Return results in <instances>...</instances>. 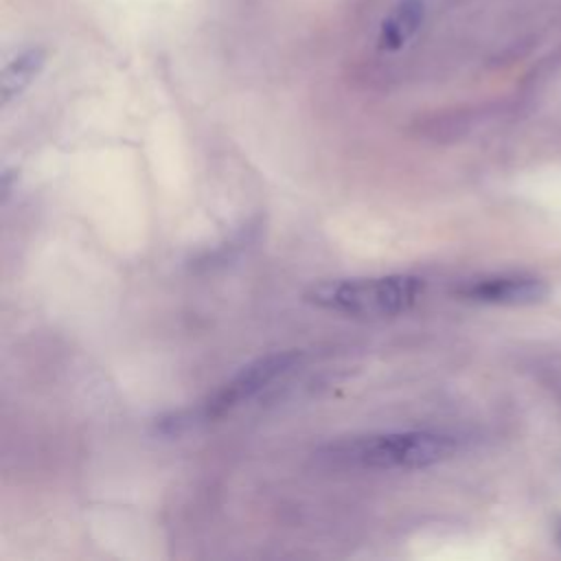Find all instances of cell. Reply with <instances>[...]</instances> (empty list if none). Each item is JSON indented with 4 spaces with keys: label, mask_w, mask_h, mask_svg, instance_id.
Returning <instances> with one entry per match:
<instances>
[{
    "label": "cell",
    "mask_w": 561,
    "mask_h": 561,
    "mask_svg": "<svg viewBox=\"0 0 561 561\" xmlns=\"http://www.w3.org/2000/svg\"><path fill=\"white\" fill-rule=\"evenodd\" d=\"M456 440L440 432L410 430L340 438L320 449V456L362 469H423L449 458Z\"/></svg>",
    "instance_id": "1"
},
{
    "label": "cell",
    "mask_w": 561,
    "mask_h": 561,
    "mask_svg": "<svg viewBox=\"0 0 561 561\" xmlns=\"http://www.w3.org/2000/svg\"><path fill=\"white\" fill-rule=\"evenodd\" d=\"M421 294L423 278L412 274H388L370 278L322 280L305 291V300L333 313L357 318H392L412 309Z\"/></svg>",
    "instance_id": "2"
},
{
    "label": "cell",
    "mask_w": 561,
    "mask_h": 561,
    "mask_svg": "<svg viewBox=\"0 0 561 561\" xmlns=\"http://www.w3.org/2000/svg\"><path fill=\"white\" fill-rule=\"evenodd\" d=\"M298 362H300L298 351H278V353H270L265 357H259V359L245 364L228 381H224L197 408L175 412L169 419H160V427L167 434H173V432L178 434L180 430H186L195 423L221 419L224 414L232 412L241 403L256 397L272 381H276L278 377L289 373Z\"/></svg>",
    "instance_id": "3"
},
{
    "label": "cell",
    "mask_w": 561,
    "mask_h": 561,
    "mask_svg": "<svg viewBox=\"0 0 561 561\" xmlns=\"http://www.w3.org/2000/svg\"><path fill=\"white\" fill-rule=\"evenodd\" d=\"M456 294L489 305H533L548 296V285L533 276H493L467 283Z\"/></svg>",
    "instance_id": "4"
},
{
    "label": "cell",
    "mask_w": 561,
    "mask_h": 561,
    "mask_svg": "<svg viewBox=\"0 0 561 561\" xmlns=\"http://www.w3.org/2000/svg\"><path fill=\"white\" fill-rule=\"evenodd\" d=\"M425 20L423 0H399L381 20L377 46L386 53L401 50L421 28Z\"/></svg>",
    "instance_id": "5"
},
{
    "label": "cell",
    "mask_w": 561,
    "mask_h": 561,
    "mask_svg": "<svg viewBox=\"0 0 561 561\" xmlns=\"http://www.w3.org/2000/svg\"><path fill=\"white\" fill-rule=\"evenodd\" d=\"M46 64V50L44 48H28L15 55L0 75V94H2V105H9L15 96H20L33 79L42 72Z\"/></svg>",
    "instance_id": "6"
},
{
    "label": "cell",
    "mask_w": 561,
    "mask_h": 561,
    "mask_svg": "<svg viewBox=\"0 0 561 561\" xmlns=\"http://www.w3.org/2000/svg\"><path fill=\"white\" fill-rule=\"evenodd\" d=\"M18 182V169H11V167H4L2 169V175H0V197L2 202L9 199V195L13 193V184Z\"/></svg>",
    "instance_id": "7"
},
{
    "label": "cell",
    "mask_w": 561,
    "mask_h": 561,
    "mask_svg": "<svg viewBox=\"0 0 561 561\" xmlns=\"http://www.w3.org/2000/svg\"><path fill=\"white\" fill-rule=\"evenodd\" d=\"M559 539H561V530H559Z\"/></svg>",
    "instance_id": "8"
}]
</instances>
